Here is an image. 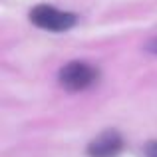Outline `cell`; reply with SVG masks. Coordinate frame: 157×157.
I'll return each instance as SVG.
<instances>
[{
    "label": "cell",
    "mask_w": 157,
    "mask_h": 157,
    "mask_svg": "<svg viewBox=\"0 0 157 157\" xmlns=\"http://www.w3.org/2000/svg\"><path fill=\"white\" fill-rule=\"evenodd\" d=\"M30 20L38 28H44V30H50V32H66L76 24L74 14L62 12L54 6H48V4H40V6L32 8Z\"/></svg>",
    "instance_id": "obj_1"
},
{
    "label": "cell",
    "mask_w": 157,
    "mask_h": 157,
    "mask_svg": "<svg viewBox=\"0 0 157 157\" xmlns=\"http://www.w3.org/2000/svg\"><path fill=\"white\" fill-rule=\"evenodd\" d=\"M98 80V70L84 62H70L60 70V84L70 92L86 90Z\"/></svg>",
    "instance_id": "obj_2"
},
{
    "label": "cell",
    "mask_w": 157,
    "mask_h": 157,
    "mask_svg": "<svg viewBox=\"0 0 157 157\" xmlns=\"http://www.w3.org/2000/svg\"><path fill=\"white\" fill-rule=\"evenodd\" d=\"M123 149V139L117 131H104L88 145L90 157H117Z\"/></svg>",
    "instance_id": "obj_3"
},
{
    "label": "cell",
    "mask_w": 157,
    "mask_h": 157,
    "mask_svg": "<svg viewBox=\"0 0 157 157\" xmlns=\"http://www.w3.org/2000/svg\"><path fill=\"white\" fill-rule=\"evenodd\" d=\"M143 153H145V157H157V141L147 143L145 149H143Z\"/></svg>",
    "instance_id": "obj_4"
},
{
    "label": "cell",
    "mask_w": 157,
    "mask_h": 157,
    "mask_svg": "<svg viewBox=\"0 0 157 157\" xmlns=\"http://www.w3.org/2000/svg\"><path fill=\"white\" fill-rule=\"evenodd\" d=\"M147 50L153 52V54H157V36H155V38H151L149 42H147Z\"/></svg>",
    "instance_id": "obj_5"
}]
</instances>
